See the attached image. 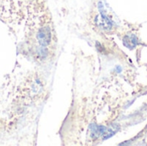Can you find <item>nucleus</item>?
I'll use <instances>...</instances> for the list:
<instances>
[{
  "instance_id": "f257e3e1",
  "label": "nucleus",
  "mask_w": 147,
  "mask_h": 146,
  "mask_svg": "<svg viewBox=\"0 0 147 146\" xmlns=\"http://www.w3.org/2000/svg\"><path fill=\"white\" fill-rule=\"evenodd\" d=\"M37 39L40 45V47H46L51 40V32L49 28L45 27L40 28L38 32Z\"/></svg>"
},
{
  "instance_id": "f03ea898",
  "label": "nucleus",
  "mask_w": 147,
  "mask_h": 146,
  "mask_svg": "<svg viewBox=\"0 0 147 146\" xmlns=\"http://www.w3.org/2000/svg\"><path fill=\"white\" fill-rule=\"evenodd\" d=\"M125 40H127V42L125 41V44L127 45V46L131 47V46H134L137 43V39L135 38V36L131 35V36H127L126 37Z\"/></svg>"
}]
</instances>
